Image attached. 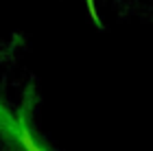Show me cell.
Instances as JSON below:
<instances>
[{"instance_id":"obj_1","label":"cell","mask_w":153,"mask_h":151,"mask_svg":"<svg viewBox=\"0 0 153 151\" xmlns=\"http://www.w3.org/2000/svg\"><path fill=\"white\" fill-rule=\"evenodd\" d=\"M18 140H20V145H22L26 151H44L35 140H33V136L29 134V129H26V127H20V136H18Z\"/></svg>"},{"instance_id":"obj_2","label":"cell","mask_w":153,"mask_h":151,"mask_svg":"<svg viewBox=\"0 0 153 151\" xmlns=\"http://www.w3.org/2000/svg\"><path fill=\"white\" fill-rule=\"evenodd\" d=\"M88 2V9H90V16H92V20L96 24H99V16H96V7H94V0H85Z\"/></svg>"}]
</instances>
